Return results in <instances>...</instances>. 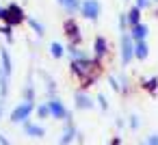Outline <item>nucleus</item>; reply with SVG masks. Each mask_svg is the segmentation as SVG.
I'll return each mask as SVG.
<instances>
[{
    "instance_id": "obj_16",
    "label": "nucleus",
    "mask_w": 158,
    "mask_h": 145,
    "mask_svg": "<svg viewBox=\"0 0 158 145\" xmlns=\"http://www.w3.org/2000/svg\"><path fill=\"white\" fill-rule=\"evenodd\" d=\"M61 5L67 9V13H74L76 9H80V2H78V0H61Z\"/></svg>"
},
{
    "instance_id": "obj_1",
    "label": "nucleus",
    "mask_w": 158,
    "mask_h": 145,
    "mask_svg": "<svg viewBox=\"0 0 158 145\" xmlns=\"http://www.w3.org/2000/svg\"><path fill=\"white\" fill-rule=\"evenodd\" d=\"M72 74L80 78V87L87 89L91 87L98 76L102 74V65L98 59H80V61H72Z\"/></svg>"
},
{
    "instance_id": "obj_10",
    "label": "nucleus",
    "mask_w": 158,
    "mask_h": 145,
    "mask_svg": "<svg viewBox=\"0 0 158 145\" xmlns=\"http://www.w3.org/2000/svg\"><path fill=\"white\" fill-rule=\"evenodd\" d=\"M93 52H95V56H98V59H100V56H104V54L108 52V44H106V39H104V37H95Z\"/></svg>"
},
{
    "instance_id": "obj_29",
    "label": "nucleus",
    "mask_w": 158,
    "mask_h": 145,
    "mask_svg": "<svg viewBox=\"0 0 158 145\" xmlns=\"http://www.w3.org/2000/svg\"><path fill=\"white\" fill-rule=\"evenodd\" d=\"M110 87H113V89H115V91H119V89H121V87H119V85H117V78H110Z\"/></svg>"
},
{
    "instance_id": "obj_18",
    "label": "nucleus",
    "mask_w": 158,
    "mask_h": 145,
    "mask_svg": "<svg viewBox=\"0 0 158 145\" xmlns=\"http://www.w3.org/2000/svg\"><path fill=\"white\" fill-rule=\"evenodd\" d=\"M50 52H52V56H54V59H61V56H63V52H65V48H63L59 41H52V46H50Z\"/></svg>"
},
{
    "instance_id": "obj_30",
    "label": "nucleus",
    "mask_w": 158,
    "mask_h": 145,
    "mask_svg": "<svg viewBox=\"0 0 158 145\" xmlns=\"http://www.w3.org/2000/svg\"><path fill=\"white\" fill-rule=\"evenodd\" d=\"M0 20H7V9L0 7Z\"/></svg>"
},
{
    "instance_id": "obj_27",
    "label": "nucleus",
    "mask_w": 158,
    "mask_h": 145,
    "mask_svg": "<svg viewBox=\"0 0 158 145\" xmlns=\"http://www.w3.org/2000/svg\"><path fill=\"white\" fill-rule=\"evenodd\" d=\"M128 26V18L126 15H119V28H126Z\"/></svg>"
},
{
    "instance_id": "obj_2",
    "label": "nucleus",
    "mask_w": 158,
    "mask_h": 145,
    "mask_svg": "<svg viewBox=\"0 0 158 145\" xmlns=\"http://www.w3.org/2000/svg\"><path fill=\"white\" fill-rule=\"evenodd\" d=\"M35 108V102H24V104H18L13 110H11V121H26L31 117Z\"/></svg>"
},
{
    "instance_id": "obj_32",
    "label": "nucleus",
    "mask_w": 158,
    "mask_h": 145,
    "mask_svg": "<svg viewBox=\"0 0 158 145\" xmlns=\"http://www.w3.org/2000/svg\"><path fill=\"white\" fill-rule=\"evenodd\" d=\"M0 145H9V141H7V139H5L2 134H0Z\"/></svg>"
},
{
    "instance_id": "obj_28",
    "label": "nucleus",
    "mask_w": 158,
    "mask_h": 145,
    "mask_svg": "<svg viewBox=\"0 0 158 145\" xmlns=\"http://www.w3.org/2000/svg\"><path fill=\"white\" fill-rule=\"evenodd\" d=\"M147 5H149V0H136V7L139 9H145Z\"/></svg>"
},
{
    "instance_id": "obj_5",
    "label": "nucleus",
    "mask_w": 158,
    "mask_h": 145,
    "mask_svg": "<svg viewBox=\"0 0 158 145\" xmlns=\"http://www.w3.org/2000/svg\"><path fill=\"white\" fill-rule=\"evenodd\" d=\"M24 20H26V15H24L20 5H9L7 7V24L15 26V24H22Z\"/></svg>"
},
{
    "instance_id": "obj_23",
    "label": "nucleus",
    "mask_w": 158,
    "mask_h": 145,
    "mask_svg": "<svg viewBox=\"0 0 158 145\" xmlns=\"http://www.w3.org/2000/svg\"><path fill=\"white\" fill-rule=\"evenodd\" d=\"M24 95H26V102H33V97H35V89H33V87H26V93H24Z\"/></svg>"
},
{
    "instance_id": "obj_7",
    "label": "nucleus",
    "mask_w": 158,
    "mask_h": 145,
    "mask_svg": "<svg viewBox=\"0 0 158 145\" xmlns=\"http://www.w3.org/2000/svg\"><path fill=\"white\" fill-rule=\"evenodd\" d=\"M65 35L72 39V46H78V44L82 41L80 28H78V24H76L74 20H67V22H65Z\"/></svg>"
},
{
    "instance_id": "obj_9",
    "label": "nucleus",
    "mask_w": 158,
    "mask_h": 145,
    "mask_svg": "<svg viewBox=\"0 0 158 145\" xmlns=\"http://www.w3.org/2000/svg\"><path fill=\"white\" fill-rule=\"evenodd\" d=\"M74 100H76V108H82V110L93 108V100H91L87 93H82V91H78V93L74 95Z\"/></svg>"
},
{
    "instance_id": "obj_31",
    "label": "nucleus",
    "mask_w": 158,
    "mask_h": 145,
    "mask_svg": "<svg viewBox=\"0 0 158 145\" xmlns=\"http://www.w3.org/2000/svg\"><path fill=\"white\" fill-rule=\"evenodd\" d=\"M108 145H121V139H119V136H115V139H113Z\"/></svg>"
},
{
    "instance_id": "obj_3",
    "label": "nucleus",
    "mask_w": 158,
    "mask_h": 145,
    "mask_svg": "<svg viewBox=\"0 0 158 145\" xmlns=\"http://www.w3.org/2000/svg\"><path fill=\"white\" fill-rule=\"evenodd\" d=\"M132 56H134V41H132V37L130 35H121V63L123 65H128L130 61H132Z\"/></svg>"
},
{
    "instance_id": "obj_14",
    "label": "nucleus",
    "mask_w": 158,
    "mask_h": 145,
    "mask_svg": "<svg viewBox=\"0 0 158 145\" xmlns=\"http://www.w3.org/2000/svg\"><path fill=\"white\" fill-rule=\"evenodd\" d=\"M74 136H78V132H76V128L69 123V126L65 128V132H63V136H61V143H59V145H69V143L74 141Z\"/></svg>"
},
{
    "instance_id": "obj_22",
    "label": "nucleus",
    "mask_w": 158,
    "mask_h": 145,
    "mask_svg": "<svg viewBox=\"0 0 158 145\" xmlns=\"http://www.w3.org/2000/svg\"><path fill=\"white\" fill-rule=\"evenodd\" d=\"M0 33H5V35H7V39H9V41H13V37H11V24H0Z\"/></svg>"
},
{
    "instance_id": "obj_15",
    "label": "nucleus",
    "mask_w": 158,
    "mask_h": 145,
    "mask_svg": "<svg viewBox=\"0 0 158 145\" xmlns=\"http://www.w3.org/2000/svg\"><path fill=\"white\" fill-rule=\"evenodd\" d=\"M126 18H128V24H130V26L141 24V9H139V7H132V9L128 11V15H126Z\"/></svg>"
},
{
    "instance_id": "obj_19",
    "label": "nucleus",
    "mask_w": 158,
    "mask_h": 145,
    "mask_svg": "<svg viewBox=\"0 0 158 145\" xmlns=\"http://www.w3.org/2000/svg\"><path fill=\"white\" fill-rule=\"evenodd\" d=\"M67 52L74 56V61H80V59H87V54L82 52V50H78L76 46H67Z\"/></svg>"
},
{
    "instance_id": "obj_4",
    "label": "nucleus",
    "mask_w": 158,
    "mask_h": 145,
    "mask_svg": "<svg viewBox=\"0 0 158 145\" xmlns=\"http://www.w3.org/2000/svg\"><path fill=\"white\" fill-rule=\"evenodd\" d=\"M100 2L98 0H85V2H80V13L87 18V20H98L100 15Z\"/></svg>"
},
{
    "instance_id": "obj_20",
    "label": "nucleus",
    "mask_w": 158,
    "mask_h": 145,
    "mask_svg": "<svg viewBox=\"0 0 158 145\" xmlns=\"http://www.w3.org/2000/svg\"><path fill=\"white\" fill-rule=\"evenodd\" d=\"M143 87H145L147 91H156V89H158V76H152V78H147V80L143 82Z\"/></svg>"
},
{
    "instance_id": "obj_11",
    "label": "nucleus",
    "mask_w": 158,
    "mask_h": 145,
    "mask_svg": "<svg viewBox=\"0 0 158 145\" xmlns=\"http://www.w3.org/2000/svg\"><path fill=\"white\" fill-rule=\"evenodd\" d=\"M24 132H26L28 136H35V139H41V136L46 134V130H44L41 126H37V123H24Z\"/></svg>"
},
{
    "instance_id": "obj_13",
    "label": "nucleus",
    "mask_w": 158,
    "mask_h": 145,
    "mask_svg": "<svg viewBox=\"0 0 158 145\" xmlns=\"http://www.w3.org/2000/svg\"><path fill=\"white\" fill-rule=\"evenodd\" d=\"M147 54H149L147 44H145V41H136V44H134V56H136L139 61H143V59H147Z\"/></svg>"
},
{
    "instance_id": "obj_26",
    "label": "nucleus",
    "mask_w": 158,
    "mask_h": 145,
    "mask_svg": "<svg viewBox=\"0 0 158 145\" xmlns=\"http://www.w3.org/2000/svg\"><path fill=\"white\" fill-rule=\"evenodd\" d=\"M145 145H158V134H149L147 136V143Z\"/></svg>"
},
{
    "instance_id": "obj_8",
    "label": "nucleus",
    "mask_w": 158,
    "mask_h": 145,
    "mask_svg": "<svg viewBox=\"0 0 158 145\" xmlns=\"http://www.w3.org/2000/svg\"><path fill=\"white\" fill-rule=\"evenodd\" d=\"M147 35H149V28H147L145 24H136V26H132V31H130V37H132L134 44H136V41H145Z\"/></svg>"
},
{
    "instance_id": "obj_17",
    "label": "nucleus",
    "mask_w": 158,
    "mask_h": 145,
    "mask_svg": "<svg viewBox=\"0 0 158 145\" xmlns=\"http://www.w3.org/2000/svg\"><path fill=\"white\" fill-rule=\"evenodd\" d=\"M26 22H28V26H31V28H33V31H35V33H37L39 37L44 35V24H41V22H37L35 18H28Z\"/></svg>"
},
{
    "instance_id": "obj_25",
    "label": "nucleus",
    "mask_w": 158,
    "mask_h": 145,
    "mask_svg": "<svg viewBox=\"0 0 158 145\" xmlns=\"http://www.w3.org/2000/svg\"><path fill=\"white\" fill-rule=\"evenodd\" d=\"M139 126H141V121H139V117H136V115H132V117H130V128H134V130H136Z\"/></svg>"
},
{
    "instance_id": "obj_24",
    "label": "nucleus",
    "mask_w": 158,
    "mask_h": 145,
    "mask_svg": "<svg viewBox=\"0 0 158 145\" xmlns=\"http://www.w3.org/2000/svg\"><path fill=\"white\" fill-rule=\"evenodd\" d=\"M98 102H100V106H102V110H106V108H108V102H106V97H104L102 93L98 95Z\"/></svg>"
},
{
    "instance_id": "obj_12",
    "label": "nucleus",
    "mask_w": 158,
    "mask_h": 145,
    "mask_svg": "<svg viewBox=\"0 0 158 145\" xmlns=\"http://www.w3.org/2000/svg\"><path fill=\"white\" fill-rule=\"evenodd\" d=\"M0 59H2V74L9 76L13 65H11V56H9V50L7 48H0Z\"/></svg>"
},
{
    "instance_id": "obj_21",
    "label": "nucleus",
    "mask_w": 158,
    "mask_h": 145,
    "mask_svg": "<svg viewBox=\"0 0 158 145\" xmlns=\"http://www.w3.org/2000/svg\"><path fill=\"white\" fill-rule=\"evenodd\" d=\"M37 115H39L41 119H46V117L50 115V108H48V104H44V106H37Z\"/></svg>"
},
{
    "instance_id": "obj_6",
    "label": "nucleus",
    "mask_w": 158,
    "mask_h": 145,
    "mask_svg": "<svg viewBox=\"0 0 158 145\" xmlns=\"http://www.w3.org/2000/svg\"><path fill=\"white\" fill-rule=\"evenodd\" d=\"M48 108H50V117H54V119H69L72 115H69V110L63 106V102H59L56 97H52L50 102H48Z\"/></svg>"
}]
</instances>
